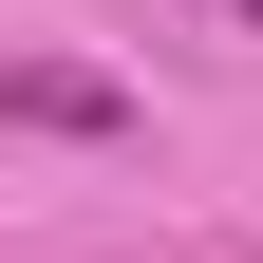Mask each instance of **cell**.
Returning a JSON list of instances; mask_svg holds the SVG:
<instances>
[{
    "instance_id": "obj_1",
    "label": "cell",
    "mask_w": 263,
    "mask_h": 263,
    "mask_svg": "<svg viewBox=\"0 0 263 263\" xmlns=\"http://www.w3.org/2000/svg\"><path fill=\"white\" fill-rule=\"evenodd\" d=\"M0 132H132V94L76 57H0Z\"/></svg>"
},
{
    "instance_id": "obj_2",
    "label": "cell",
    "mask_w": 263,
    "mask_h": 263,
    "mask_svg": "<svg viewBox=\"0 0 263 263\" xmlns=\"http://www.w3.org/2000/svg\"><path fill=\"white\" fill-rule=\"evenodd\" d=\"M226 19H263V0H226Z\"/></svg>"
}]
</instances>
